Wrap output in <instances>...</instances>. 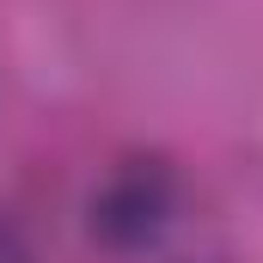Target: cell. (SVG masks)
Listing matches in <instances>:
<instances>
[{
	"mask_svg": "<svg viewBox=\"0 0 263 263\" xmlns=\"http://www.w3.org/2000/svg\"><path fill=\"white\" fill-rule=\"evenodd\" d=\"M153 214H159V190H147V178H141V172L123 178L110 196L98 202V227H104L110 239H141V233L153 227Z\"/></svg>",
	"mask_w": 263,
	"mask_h": 263,
	"instance_id": "cell-1",
	"label": "cell"
}]
</instances>
